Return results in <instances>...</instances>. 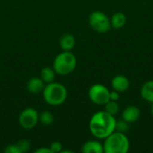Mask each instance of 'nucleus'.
<instances>
[{
	"label": "nucleus",
	"mask_w": 153,
	"mask_h": 153,
	"mask_svg": "<svg viewBox=\"0 0 153 153\" xmlns=\"http://www.w3.org/2000/svg\"><path fill=\"white\" fill-rule=\"evenodd\" d=\"M128 130H129V124L127 122H126L123 119L117 120V123H116V131L126 134V132H128Z\"/></svg>",
	"instance_id": "nucleus-19"
},
{
	"label": "nucleus",
	"mask_w": 153,
	"mask_h": 153,
	"mask_svg": "<svg viewBox=\"0 0 153 153\" xmlns=\"http://www.w3.org/2000/svg\"><path fill=\"white\" fill-rule=\"evenodd\" d=\"M45 87V82L41 80L40 77H33L30 79L27 82V90L32 94H38L42 92Z\"/></svg>",
	"instance_id": "nucleus-11"
},
{
	"label": "nucleus",
	"mask_w": 153,
	"mask_h": 153,
	"mask_svg": "<svg viewBox=\"0 0 153 153\" xmlns=\"http://www.w3.org/2000/svg\"><path fill=\"white\" fill-rule=\"evenodd\" d=\"M82 152L83 153H103V143L98 140H90L84 143L82 146Z\"/></svg>",
	"instance_id": "nucleus-10"
},
{
	"label": "nucleus",
	"mask_w": 153,
	"mask_h": 153,
	"mask_svg": "<svg viewBox=\"0 0 153 153\" xmlns=\"http://www.w3.org/2000/svg\"><path fill=\"white\" fill-rule=\"evenodd\" d=\"M77 65L76 56L71 51H62L53 61V69L59 75H67L73 73Z\"/></svg>",
	"instance_id": "nucleus-4"
},
{
	"label": "nucleus",
	"mask_w": 153,
	"mask_h": 153,
	"mask_svg": "<svg viewBox=\"0 0 153 153\" xmlns=\"http://www.w3.org/2000/svg\"><path fill=\"white\" fill-rule=\"evenodd\" d=\"M151 114H152V116L153 117V103L152 104V108H151Z\"/></svg>",
	"instance_id": "nucleus-24"
},
{
	"label": "nucleus",
	"mask_w": 153,
	"mask_h": 153,
	"mask_svg": "<svg viewBox=\"0 0 153 153\" xmlns=\"http://www.w3.org/2000/svg\"><path fill=\"white\" fill-rule=\"evenodd\" d=\"M120 99V92L113 90L109 92V100H114V101H118Z\"/></svg>",
	"instance_id": "nucleus-22"
},
{
	"label": "nucleus",
	"mask_w": 153,
	"mask_h": 153,
	"mask_svg": "<svg viewBox=\"0 0 153 153\" xmlns=\"http://www.w3.org/2000/svg\"><path fill=\"white\" fill-rule=\"evenodd\" d=\"M59 45L63 51H71L75 46V39L72 34H64L59 39Z\"/></svg>",
	"instance_id": "nucleus-12"
},
{
	"label": "nucleus",
	"mask_w": 153,
	"mask_h": 153,
	"mask_svg": "<svg viewBox=\"0 0 153 153\" xmlns=\"http://www.w3.org/2000/svg\"><path fill=\"white\" fill-rule=\"evenodd\" d=\"M111 87L113 90L120 93L126 92V91H128L130 87L129 79L123 74H117L114 76L113 79L111 80Z\"/></svg>",
	"instance_id": "nucleus-8"
},
{
	"label": "nucleus",
	"mask_w": 153,
	"mask_h": 153,
	"mask_svg": "<svg viewBox=\"0 0 153 153\" xmlns=\"http://www.w3.org/2000/svg\"><path fill=\"white\" fill-rule=\"evenodd\" d=\"M49 148H50V150L52 151L53 153H59L61 152L62 150H63V145L59 142H53L50 144Z\"/></svg>",
	"instance_id": "nucleus-20"
},
{
	"label": "nucleus",
	"mask_w": 153,
	"mask_h": 153,
	"mask_svg": "<svg viewBox=\"0 0 153 153\" xmlns=\"http://www.w3.org/2000/svg\"><path fill=\"white\" fill-rule=\"evenodd\" d=\"M116 123L117 119L115 116L102 110L92 115L90 119L89 129L93 137L104 140L116 131Z\"/></svg>",
	"instance_id": "nucleus-1"
},
{
	"label": "nucleus",
	"mask_w": 153,
	"mask_h": 153,
	"mask_svg": "<svg viewBox=\"0 0 153 153\" xmlns=\"http://www.w3.org/2000/svg\"><path fill=\"white\" fill-rule=\"evenodd\" d=\"M16 145H17L18 149L20 150L21 153L27 152L30 148V143L26 139H22V140L18 141L16 143Z\"/></svg>",
	"instance_id": "nucleus-18"
},
{
	"label": "nucleus",
	"mask_w": 153,
	"mask_h": 153,
	"mask_svg": "<svg viewBox=\"0 0 153 153\" xmlns=\"http://www.w3.org/2000/svg\"><path fill=\"white\" fill-rule=\"evenodd\" d=\"M39 122L43 126H51L54 123V116L49 111H43L39 114Z\"/></svg>",
	"instance_id": "nucleus-16"
},
{
	"label": "nucleus",
	"mask_w": 153,
	"mask_h": 153,
	"mask_svg": "<svg viewBox=\"0 0 153 153\" xmlns=\"http://www.w3.org/2000/svg\"><path fill=\"white\" fill-rule=\"evenodd\" d=\"M103 148L105 153H127L130 142L126 134L115 131L104 139Z\"/></svg>",
	"instance_id": "nucleus-3"
},
{
	"label": "nucleus",
	"mask_w": 153,
	"mask_h": 153,
	"mask_svg": "<svg viewBox=\"0 0 153 153\" xmlns=\"http://www.w3.org/2000/svg\"><path fill=\"white\" fill-rule=\"evenodd\" d=\"M18 121L23 129L30 130L39 123V112L33 108H26L21 112Z\"/></svg>",
	"instance_id": "nucleus-7"
},
{
	"label": "nucleus",
	"mask_w": 153,
	"mask_h": 153,
	"mask_svg": "<svg viewBox=\"0 0 153 153\" xmlns=\"http://www.w3.org/2000/svg\"><path fill=\"white\" fill-rule=\"evenodd\" d=\"M141 96L142 98L150 102V103H153V80L148 81L146 82L141 88Z\"/></svg>",
	"instance_id": "nucleus-13"
},
{
	"label": "nucleus",
	"mask_w": 153,
	"mask_h": 153,
	"mask_svg": "<svg viewBox=\"0 0 153 153\" xmlns=\"http://www.w3.org/2000/svg\"><path fill=\"white\" fill-rule=\"evenodd\" d=\"M91 28L98 33H107L111 29L110 18L101 11H94L89 16Z\"/></svg>",
	"instance_id": "nucleus-5"
},
{
	"label": "nucleus",
	"mask_w": 153,
	"mask_h": 153,
	"mask_svg": "<svg viewBox=\"0 0 153 153\" xmlns=\"http://www.w3.org/2000/svg\"><path fill=\"white\" fill-rule=\"evenodd\" d=\"M110 22H111L112 28H114L116 30L121 29L126 23V16L122 12H117L111 16Z\"/></svg>",
	"instance_id": "nucleus-14"
},
{
	"label": "nucleus",
	"mask_w": 153,
	"mask_h": 153,
	"mask_svg": "<svg viewBox=\"0 0 153 153\" xmlns=\"http://www.w3.org/2000/svg\"><path fill=\"white\" fill-rule=\"evenodd\" d=\"M104 106H105V111L111 114L112 116L117 115L120 109V107L117 101H114V100H108Z\"/></svg>",
	"instance_id": "nucleus-17"
},
{
	"label": "nucleus",
	"mask_w": 153,
	"mask_h": 153,
	"mask_svg": "<svg viewBox=\"0 0 153 153\" xmlns=\"http://www.w3.org/2000/svg\"><path fill=\"white\" fill-rule=\"evenodd\" d=\"M42 94L46 103L53 107H57L64 104L67 99L66 88L63 84L55 82L45 85Z\"/></svg>",
	"instance_id": "nucleus-2"
},
{
	"label": "nucleus",
	"mask_w": 153,
	"mask_h": 153,
	"mask_svg": "<svg viewBox=\"0 0 153 153\" xmlns=\"http://www.w3.org/2000/svg\"><path fill=\"white\" fill-rule=\"evenodd\" d=\"M110 91L103 84L96 83L89 89V99L92 103L99 106H104L109 100Z\"/></svg>",
	"instance_id": "nucleus-6"
},
{
	"label": "nucleus",
	"mask_w": 153,
	"mask_h": 153,
	"mask_svg": "<svg viewBox=\"0 0 153 153\" xmlns=\"http://www.w3.org/2000/svg\"><path fill=\"white\" fill-rule=\"evenodd\" d=\"M141 116L140 108L136 106H128L122 112V119L127 122L128 124H132L136 122Z\"/></svg>",
	"instance_id": "nucleus-9"
},
{
	"label": "nucleus",
	"mask_w": 153,
	"mask_h": 153,
	"mask_svg": "<svg viewBox=\"0 0 153 153\" xmlns=\"http://www.w3.org/2000/svg\"><path fill=\"white\" fill-rule=\"evenodd\" d=\"M4 153H21L20 152V150L18 149L16 143L15 144H9L7 145L4 150Z\"/></svg>",
	"instance_id": "nucleus-21"
},
{
	"label": "nucleus",
	"mask_w": 153,
	"mask_h": 153,
	"mask_svg": "<svg viewBox=\"0 0 153 153\" xmlns=\"http://www.w3.org/2000/svg\"><path fill=\"white\" fill-rule=\"evenodd\" d=\"M56 74L53 69V67L51 68L49 66H46L40 71V78L46 84L54 82L56 78Z\"/></svg>",
	"instance_id": "nucleus-15"
},
{
	"label": "nucleus",
	"mask_w": 153,
	"mask_h": 153,
	"mask_svg": "<svg viewBox=\"0 0 153 153\" xmlns=\"http://www.w3.org/2000/svg\"><path fill=\"white\" fill-rule=\"evenodd\" d=\"M35 153H53L49 147H40L35 151Z\"/></svg>",
	"instance_id": "nucleus-23"
},
{
	"label": "nucleus",
	"mask_w": 153,
	"mask_h": 153,
	"mask_svg": "<svg viewBox=\"0 0 153 153\" xmlns=\"http://www.w3.org/2000/svg\"><path fill=\"white\" fill-rule=\"evenodd\" d=\"M0 79H1V74H0Z\"/></svg>",
	"instance_id": "nucleus-25"
}]
</instances>
